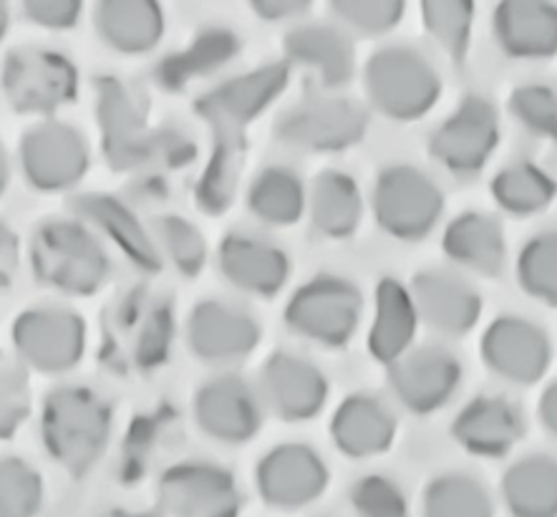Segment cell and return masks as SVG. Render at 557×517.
I'll return each instance as SVG.
<instances>
[{
  "label": "cell",
  "instance_id": "cell-1",
  "mask_svg": "<svg viewBox=\"0 0 557 517\" xmlns=\"http://www.w3.org/2000/svg\"><path fill=\"white\" fill-rule=\"evenodd\" d=\"M97 89V119L103 157L116 172H134L137 182H162L197 157L193 139L177 130L149 126V103L122 78L101 76Z\"/></svg>",
  "mask_w": 557,
  "mask_h": 517
},
{
  "label": "cell",
  "instance_id": "cell-2",
  "mask_svg": "<svg viewBox=\"0 0 557 517\" xmlns=\"http://www.w3.org/2000/svg\"><path fill=\"white\" fill-rule=\"evenodd\" d=\"M172 304L147 288L124 293L101 318V364L116 373H147L170 359Z\"/></svg>",
  "mask_w": 557,
  "mask_h": 517
},
{
  "label": "cell",
  "instance_id": "cell-3",
  "mask_svg": "<svg viewBox=\"0 0 557 517\" xmlns=\"http://www.w3.org/2000/svg\"><path fill=\"white\" fill-rule=\"evenodd\" d=\"M109 434V404L89 389L61 386L44 399V447L69 475L84 477L91 472L107 450Z\"/></svg>",
  "mask_w": 557,
  "mask_h": 517
},
{
  "label": "cell",
  "instance_id": "cell-4",
  "mask_svg": "<svg viewBox=\"0 0 557 517\" xmlns=\"http://www.w3.org/2000/svg\"><path fill=\"white\" fill-rule=\"evenodd\" d=\"M30 268L44 285L66 296H94L109 278V256L76 220H49L28 248Z\"/></svg>",
  "mask_w": 557,
  "mask_h": 517
},
{
  "label": "cell",
  "instance_id": "cell-5",
  "mask_svg": "<svg viewBox=\"0 0 557 517\" xmlns=\"http://www.w3.org/2000/svg\"><path fill=\"white\" fill-rule=\"evenodd\" d=\"M0 89L13 111L51 116L78 94V74L66 56L44 46H15L0 66Z\"/></svg>",
  "mask_w": 557,
  "mask_h": 517
},
{
  "label": "cell",
  "instance_id": "cell-6",
  "mask_svg": "<svg viewBox=\"0 0 557 517\" xmlns=\"http://www.w3.org/2000/svg\"><path fill=\"white\" fill-rule=\"evenodd\" d=\"M366 91L373 107L396 122H413L434 107L442 82L424 56L406 46H386L366 63Z\"/></svg>",
  "mask_w": 557,
  "mask_h": 517
},
{
  "label": "cell",
  "instance_id": "cell-7",
  "mask_svg": "<svg viewBox=\"0 0 557 517\" xmlns=\"http://www.w3.org/2000/svg\"><path fill=\"white\" fill-rule=\"evenodd\" d=\"M361 293L351 281L318 275L293 293L285 308V323L298 336L329 348H341L354 338L361 321Z\"/></svg>",
  "mask_w": 557,
  "mask_h": 517
},
{
  "label": "cell",
  "instance_id": "cell-8",
  "mask_svg": "<svg viewBox=\"0 0 557 517\" xmlns=\"http://www.w3.org/2000/svg\"><path fill=\"white\" fill-rule=\"evenodd\" d=\"M444 197L424 172L409 164H392L376 177L373 214L381 230L399 241H421L442 218Z\"/></svg>",
  "mask_w": 557,
  "mask_h": 517
},
{
  "label": "cell",
  "instance_id": "cell-9",
  "mask_svg": "<svg viewBox=\"0 0 557 517\" xmlns=\"http://www.w3.org/2000/svg\"><path fill=\"white\" fill-rule=\"evenodd\" d=\"M18 162L30 187L61 193L89 172V145L76 126L46 119L21 134Z\"/></svg>",
  "mask_w": 557,
  "mask_h": 517
},
{
  "label": "cell",
  "instance_id": "cell-10",
  "mask_svg": "<svg viewBox=\"0 0 557 517\" xmlns=\"http://www.w3.org/2000/svg\"><path fill=\"white\" fill-rule=\"evenodd\" d=\"M18 359L41 373L71 371L86 352L84 318L69 308H28L13 321Z\"/></svg>",
  "mask_w": 557,
  "mask_h": 517
},
{
  "label": "cell",
  "instance_id": "cell-11",
  "mask_svg": "<svg viewBox=\"0 0 557 517\" xmlns=\"http://www.w3.org/2000/svg\"><path fill=\"white\" fill-rule=\"evenodd\" d=\"M369 116L348 99H306L283 111L275 137L306 152H344L363 139Z\"/></svg>",
  "mask_w": 557,
  "mask_h": 517
},
{
  "label": "cell",
  "instance_id": "cell-12",
  "mask_svg": "<svg viewBox=\"0 0 557 517\" xmlns=\"http://www.w3.org/2000/svg\"><path fill=\"white\" fill-rule=\"evenodd\" d=\"M157 500L170 517H237L243 507L235 477L212 463H180L164 469Z\"/></svg>",
  "mask_w": 557,
  "mask_h": 517
},
{
  "label": "cell",
  "instance_id": "cell-13",
  "mask_svg": "<svg viewBox=\"0 0 557 517\" xmlns=\"http://www.w3.org/2000/svg\"><path fill=\"white\" fill-rule=\"evenodd\" d=\"M260 497L277 510H300L329 488V469L306 444H281L260 459L255 472Z\"/></svg>",
  "mask_w": 557,
  "mask_h": 517
},
{
  "label": "cell",
  "instance_id": "cell-14",
  "mask_svg": "<svg viewBox=\"0 0 557 517\" xmlns=\"http://www.w3.org/2000/svg\"><path fill=\"white\" fill-rule=\"evenodd\" d=\"M499 141L497 111L487 99L467 97L432 134L429 152L455 174L482 170Z\"/></svg>",
  "mask_w": 557,
  "mask_h": 517
},
{
  "label": "cell",
  "instance_id": "cell-15",
  "mask_svg": "<svg viewBox=\"0 0 557 517\" xmlns=\"http://www.w3.org/2000/svg\"><path fill=\"white\" fill-rule=\"evenodd\" d=\"M290 78L288 63H270L255 69L250 74L235 76L230 82L214 86L195 101V111L207 124H225L245 130L252 119H258L270 103L285 91Z\"/></svg>",
  "mask_w": 557,
  "mask_h": 517
},
{
  "label": "cell",
  "instance_id": "cell-16",
  "mask_svg": "<svg viewBox=\"0 0 557 517\" xmlns=\"http://www.w3.org/2000/svg\"><path fill=\"white\" fill-rule=\"evenodd\" d=\"M388 381L406 409L432 414L455 396L461 381V366L449 352L436 346L413 348L388 366Z\"/></svg>",
  "mask_w": 557,
  "mask_h": 517
},
{
  "label": "cell",
  "instance_id": "cell-17",
  "mask_svg": "<svg viewBox=\"0 0 557 517\" xmlns=\"http://www.w3.org/2000/svg\"><path fill=\"white\" fill-rule=\"evenodd\" d=\"M550 341L535 323L505 316L484 331L482 359L492 371L515 384H535L550 366Z\"/></svg>",
  "mask_w": 557,
  "mask_h": 517
},
{
  "label": "cell",
  "instance_id": "cell-18",
  "mask_svg": "<svg viewBox=\"0 0 557 517\" xmlns=\"http://www.w3.org/2000/svg\"><path fill=\"white\" fill-rule=\"evenodd\" d=\"M195 419L207 436L227 444H243L258 434L262 411L260 396L235 373L218 377L197 392Z\"/></svg>",
  "mask_w": 557,
  "mask_h": 517
},
{
  "label": "cell",
  "instance_id": "cell-19",
  "mask_svg": "<svg viewBox=\"0 0 557 517\" xmlns=\"http://www.w3.org/2000/svg\"><path fill=\"white\" fill-rule=\"evenodd\" d=\"M187 341L202 361H240L258 348L260 325L248 310L220 300H202L189 313Z\"/></svg>",
  "mask_w": 557,
  "mask_h": 517
},
{
  "label": "cell",
  "instance_id": "cell-20",
  "mask_svg": "<svg viewBox=\"0 0 557 517\" xmlns=\"http://www.w3.org/2000/svg\"><path fill=\"white\" fill-rule=\"evenodd\" d=\"M260 396L281 419L306 421L323 409L329 381L300 356L273 354L260 369Z\"/></svg>",
  "mask_w": 557,
  "mask_h": 517
},
{
  "label": "cell",
  "instance_id": "cell-21",
  "mask_svg": "<svg viewBox=\"0 0 557 517\" xmlns=\"http://www.w3.org/2000/svg\"><path fill=\"white\" fill-rule=\"evenodd\" d=\"M218 262L222 275L235 288L260 298L281 293L290 275V260L281 248L245 233H230L222 237Z\"/></svg>",
  "mask_w": 557,
  "mask_h": 517
},
{
  "label": "cell",
  "instance_id": "cell-22",
  "mask_svg": "<svg viewBox=\"0 0 557 517\" xmlns=\"http://www.w3.org/2000/svg\"><path fill=\"white\" fill-rule=\"evenodd\" d=\"M409 293L419 321L447 336H465L482 316V298L449 273H419Z\"/></svg>",
  "mask_w": 557,
  "mask_h": 517
},
{
  "label": "cell",
  "instance_id": "cell-23",
  "mask_svg": "<svg viewBox=\"0 0 557 517\" xmlns=\"http://www.w3.org/2000/svg\"><path fill=\"white\" fill-rule=\"evenodd\" d=\"M497 46L515 59H550L557 53V5L543 0H507L492 15Z\"/></svg>",
  "mask_w": 557,
  "mask_h": 517
},
{
  "label": "cell",
  "instance_id": "cell-24",
  "mask_svg": "<svg viewBox=\"0 0 557 517\" xmlns=\"http://www.w3.org/2000/svg\"><path fill=\"white\" fill-rule=\"evenodd\" d=\"M522 414L503 396H480L459 411L451 427L455 440L480 457H503L522 436Z\"/></svg>",
  "mask_w": 557,
  "mask_h": 517
},
{
  "label": "cell",
  "instance_id": "cell-25",
  "mask_svg": "<svg viewBox=\"0 0 557 517\" xmlns=\"http://www.w3.org/2000/svg\"><path fill=\"white\" fill-rule=\"evenodd\" d=\"M285 56L313 71L323 89H341L354 76V46L344 30L321 23L293 28L285 36Z\"/></svg>",
  "mask_w": 557,
  "mask_h": 517
},
{
  "label": "cell",
  "instance_id": "cell-26",
  "mask_svg": "<svg viewBox=\"0 0 557 517\" xmlns=\"http://www.w3.org/2000/svg\"><path fill=\"white\" fill-rule=\"evenodd\" d=\"M74 212L82 220L97 225L139 270L157 273L162 268V253H159L152 235L141 227L137 214L122 200L111 195H82L74 200Z\"/></svg>",
  "mask_w": 557,
  "mask_h": 517
},
{
  "label": "cell",
  "instance_id": "cell-27",
  "mask_svg": "<svg viewBox=\"0 0 557 517\" xmlns=\"http://www.w3.org/2000/svg\"><path fill=\"white\" fill-rule=\"evenodd\" d=\"M101 41L119 53H147L162 41L164 13L154 0H101L94 5Z\"/></svg>",
  "mask_w": 557,
  "mask_h": 517
},
{
  "label": "cell",
  "instance_id": "cell-28",
  "mask_svg": "<svg viewBox=\"0 0 557 517\" xmlns=\"http://www.w3.org/2000/svg\"><path fill=\"white\" fill-rule=\"evenodd\" d=\"M331 436L348 457H373L392 447L396 419L373 396L354 394L333 414Z\"/></svg>",
  "mask_w": 557,
  "mask_h": 517
},
{
  "label": "cell",
  "instance_id": "cell-29",
  "mask_svg": "<svg viewBox=\"0 0 557 517\" xmlns=\"http://www.w3.org/2000/svg\"><path fill=\"white\" fill-rule=\"evenodd\" d=\"M237 51H240V38L235 30L222 26L202 28L187 49L166 56L157 63L154 82L164 91H182L195 78L212 76L227 61H233Z\"/></svg>",
  "mask_w": 557,
  "mask_h": 517
},
{
  "label": "cell",
  "instance_id": "cell-30",
  "mask_svg": "<svg viewBox=\"0 0 557 517\" xmlns=\"http://www.w3.org/2000/svg\"><path fill=\"white\" fill-rule=\"evenodd\" d=\"M419 313L411 293L399 281L384 278L376 288V316H373L369 348L381 364H396L411 352L417 336Z\"/></svg>",
  "mask_w": 557,
  "mask_h": 517
},
{
  "label": "cell",
  "instance_id": "cell-31",
  "mask_svg": "<svg viewBox=\"0 0 557 517\" xmlns=\"http://www.w3.org/2000/svg\"><path fill=\"white\" fill-rule=\"evenodd\" d=\"M210 130L214 145L210 162L197 182L195 202L205 214H222L235 200L248 141H245V130H235V126L214 124Z\"/></svg>",
  "mask_w": 557,
  "mask_h": 517
},
{
  "label": "cell",
  "instance_id": "cell-32",
  "mask_svg": "<svg viewBox=\"0 0 557 517\" xmlns=\"http://www.w3.org/2000/svg\"><path fill=\"white\" fill-rule=\"evenodd\" d=\"M444 253L476 273L497 275L505 266V233L490 214H459L444 233Z\"/></svg>",
  "mask_w": 557,
  "mask_h": 517
},
{
  "label": "cell",
  "instance_id": "cell-33",
  "mask_svg": "<svg viewBox=\"0 0 557 517\" xmlns=\"http://www.w3.org/2000/svg\"><path fill=\"white\" fill-rule=\"evenodd\" d=\"M308 210L315 230H321L325 237L354 235L363 212L361 193L354 177L338 170L318 174L308 195Z\"/></svg>",
  "mask_w": 557,
  "mask_h": 517
},
{
  "label": "cell",
  "instance_id": "cell-34",
  "mask_svg": "<svg viewBox=\"0 0 557 517\" xmlns=\"http://www.w3.org/2000/svg\"><path fill=\"white\" fill-rule=\"evenodd\" d=\"M503 497L512 517H557V459L540 455L509 467Z\"/></svg>",
  "mask_w": 557,
  "mask_h": 517
},
{
  "label": "cell",
  "instance_id": "cell-35",
  "mask_svg": "<svg viewBox=\"0 0 557 517\" xmlns=\"http://www.w3.org/2000/svg\"><path fill=\"white\" fill-rule=\"evenodd\" d=\"M180 436V417L172 407H157L132 421L129 434L124 436L122 459H119V477L124 484L139 482L159 457L170 450Z\"/></svg>",
  "mask_w": 557,
  "mask_h": 517
},
{
  "label": "cell",
  "instance_id": "cell-36",
  "mask_svg": "<svg viewBox=\"0 0 557 517\" xmlns=\"http://www.w3.org/2000/svg\"><path fill=\"white\" fill-rule=\"evenodd\" d=\"M308 205L306 187L288 167H268L252 180L248 193L250 212L273 227H288L304 218Z\"/></svg>",
  "mask_w": 557,
  "mask_h": 517
},
{
  "label": "cell",
  "instance_id": "cell-37",
  "mask_svg": "<svg viewBox=\"0 0 557 517\" xmlns=\"http://www.w3.org/2000/svg\"><path fill=\"white\" fill-rule=\"evenodd\" d=\"M555 180L535 164H512L492 182V197L512 214L543 212L555 200Z\"/></svg>",
  "mask_w": 557,
  "mask_h": 517
},
{
  "label": "cell",
  "instance_id": "cell-38",
  "mask_svg": "<svg viewBox=\"0 0 557 517\" xmlns=\"http://www.w3.org/2000/svg\"><path fill=\"white\" fill-rule=\"evenodd\" d=\"M424 517H495L487 490L469 475H442L424 492Z\"/></svg>",
  "mask_w": 557,
  "mask_h": 517
},
{
  "label": "cell",
  "instance_id": "cell-39",
  "mask_svg": "<svg viewBox=\"0 0 557 517\" xmlns=\"http://www.w3.org/2000/svg\"><path fill=\"white\" fill-rule=\"evenodd\" d=\"M421 19L429 36L447 51L457 63L465 61L472 30L474 5L465 0H426L421 3Z\"/></svg>",
  "mask_w": 557,
  "mask_h": 517
},
{
  "label": "cell",
  "instance_id": "cell-40",
  "mask_svg": "<svg viewBox=\"0 0 557 517\" xmlns=\"http://www.w3.org/2000/svg\"><path fill=\"white\" fill-rule=\"evenodd\" d=\"M41 505V475L26 459L0 457V517H36Z\"/></svg>",
  "mask_w": 557,
  "mask_h": 517
},
{
  "label": "cell",
  "instance_id": "cell-41",
  "mask_svg": "<svg viewBox=\"0 0 557 517\" xmlns=\"http://www.w3.org/2000/svg\"><path fill=\"white\" fill-rule=\"evenodd\" d=\"M517 278L532 298L557 306V233L535 235L517 262Z\"/></svg>",
  "mask_w": 557,
  "mask_h": 517
},
{
  "label": "cell",
  "instance_id": "cell-42",
  "mask_svg": "<svg viewBox=\"0 0 557 517\" xmlns=\"http://www.w3.org/2000/svg\"><path fill=\"white\" fill-rule=\"evenodd\" d=\"M154 237L182 275L193 278L205 268L207 243L193 222L182 220L177 214H164L154 222Z\"/></svg>",
  "mask_w": 557,
  "mask_h": 517
},
{
  "label": "cell",
  "instance_id": "cell-43",
  "mask_svg": "<svg viewBox=\"0 0 557 517\" xmlns=\"http://www.w3.org/2000/svg\"><path fill=\"white\" fill-rule=\"evenodd\" d=\"M331 11L348 28L379 36L399 26L406 5L401 0H336Z\"/></svg>",
  "mask_w": 557,
  "mask_h": 517
},
{
  "label": "cell",
  "instance_id": "cell-44",
  "mask_svg": "<svg viewBox=\"0 0 557 517\" xmlns=\"http://www.w3.org/2000/svg\"><path fill=\"white\" fill-rule=\"evenodd\" d=\"M509 111L532 134L553 139L557 147V94L547 86H520L509 97Z\"/></svg>",
  "mask_w": 557,
  "mask_h": 517
},
{
  "label": "cell",
  "instance_id": "cell-45",
  "mask_svg": "<svg viewBox=\"0 0 557 517\" xmlns=\"http://www.w3.org/2000/svg\"><path fill=\"white\" fill-rule=\"evenodd\" d=\"M351 505L358 517H409L399 484L381 475L361 477L354 484Z\"/></svg>",
  "mask_w": 557,
  "mask_h": 517
},
{
  "label": "cell",
  "instance_id": "cell-46",
  "mask_svg": "<svg viewBox=\"0 0 557 517\" xmlns=\"http://www.w3.org/2000/svg\"><path fill=\"white\" fill-rule=\"evenodd\" d=\"M30 411L28 377L18 364L0 361V442L11 440Z\"/></svg>",
  "mask_w": 557,
  "mask_h": 517
},
{
  "label": "cell",
  "instance_id": "cell-47",
  "mask_svg": "<svg viewBox=\"0 0 557 517\" xmlns=\"http://www.w3.org/2000/svg\"><path fill=\"white\" fill-rule=\"evenodd\" d=\"M82 3L76 0H26L21 5V13L34 23V26L49 28V30H63L74 28L78 15H82Z\"/></svg>",
  "mask_w": 557,
  "mask_h": 517
},
{
  "label": "cell",
  "instance_id": "cell-48",
  "mask_svg": "<svg viewBox=\"0 0 557 517\" xmlns=\"http://www.w3.org/2000/svg\"><path fill=\"white\" fill-rule=\"evenodd\" d=\"M21 245L18 237L8 225L0 222V293L11 288L15 273H18Z\"/></svg>",
  "mask_w": 557,
  "mask_h": 517
},
{
  "label": "cell",
  "instance_id": "cell-49",
  "mask_svg": "<svg viewBox=\"0 0 557 517\" xmlns=\"http://www.w3.org/2000/svg\"><path fill=\"white\" fill-rule=\"evenodd\" d=\"M252 11L260 15L262 21H293L310 11L308 0H255Z\"/></svg>",
  "mask_w": 557,
  "mask_h": 517
},
{
  "label": "cell",
  "instance_id": "cell-50",
  "mask_svg": "<svg viewBox=\"0 0 557 517\" xmlns=\"http://www.w3.org/2000/svg\"><path fill=\"white\" fill-rule=\"evenodd\" d=\"M540 419L557 436V381L545 389L543 399H540Z\"/></svg>",
  "mask_w": 557,
  "mask_h": 517
},
{
  "label": "cell",
  "instance_id": "cell-51",
  "mask_svg": "<svg viewBox=\"0 0 557 517\" xmlns=\"http://www.w3.org/2000/svg\"><path fill=\"white\" fill-rule=\"evenodd\" d=\"M8 182H11V162H8L5 147L0 145V195L8 189Z\"/></svg>",
  "mask_w": 557,
  "mask_h": 517
},
{
  "label": "cell",
  "instance_id": "cell-52",
  "mask_svg": "<svg viewBox=\"0 0 557 517\" xmlns=\"http://www.w3.org/2000/svg\"><path fill=\"white\" fill-rule=\"evenodd\" d=\"M8 26H11V11H8L5 3H0V41L5 38Z\"/></svg>",
  "mask_w": 557,
  "mask_h": 517
},
{
  "label": "cell",
  "instance_id": "cell-53",
  "mask_svg": "<svg viewBox=\"0 0 557 517\" xmlns=\"http://www.w3.org/2000/svg\"><path fill=\"white\" fill-rule=\"evenodd\" d=\"M99 517H154V515H147V513H129V510H109Z\"/></svg>",
  "mask_w": 557,
  "mask_h": 517
}]
</instances>
